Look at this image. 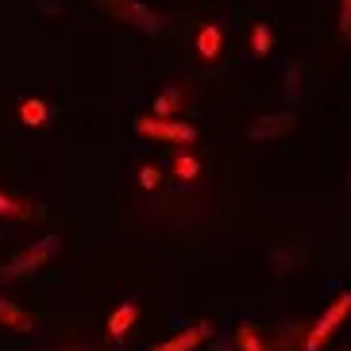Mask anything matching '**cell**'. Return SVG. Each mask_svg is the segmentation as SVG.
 Instances as JSON below:
<instances>
[{"label":"cell","instance_id":"18","mask_svg":"<svg viewBox=\"0 0 351 351\" xmlns=\"http://www.w3.org/2000/svg\"><path fill=\"white\" fill-rule=\"evenodd\" d=\"M32 4H35V8H39V12H51V16H58V12L66 8L62 0H32Z\"/></svg>","mask_w":351,"mask_h":351},{"label":"cell","instance_id":"13","mask_svg":"<svg viewBox=\"0 0 351 351\" xmlns=\"http://www.w3.org/2000/svg\"><path fill=\"white\" fill-rule=\"evenodd\" d=\"M236 343H239V351H267L263 340H258V332L251 328V324H239L236 328Z\"/></svg>","mask_w":351,"mask_h":351},{"label":"cell","instance_id":"9","mask_svg":"<svg viewBox=\"0 0 351 351\" xmlns=\"http://www.w3.org/2000/svg\"><path fill=\"white\" fill-rule=\"evenodd\" d=\"M0 324H4V328H16V332H32L35 320L27 317V313H23L20 305H12V301L0 298Z\"/></svg>","mask_w":351,"mask_h":351},{"label":"cell","instance_id":"5","mask_svg":"<svg viewBox=\"0 0 351 351\" xmlns=\"http://www.w3.org/2000/svg\"><path fill=\"white\" fill-rule=\"evenodd\" d=\"M293 128H298V112H293V108H286V112H267L247 128V139L251 143H270V139L289 135Z\"/></svg>","mask_w":351,"mask_h":351},{"label":"cell","instance_id":"12","mask_svg":"<svg viewBox=\"0 0 351 351\" xmlns=\"http://www.w3.org/2000/svg\"><path fill=\"white\" fill-rule=\"evenodd\" d=\"M251 54L255 58H267L270 54V23H255V32H251Z\"/></svg>","mask_w":351,"mask_h":351},{"label":"cell","instance_id":"16","mask_svg":"<svg viewBox=\"0 0 351 351\" xmlns=\"http://www.w3.org/2000/svg\"><path fill=\"white\" fill-rule=\"evenodd\" d=\"M158 182H162V170H158V166H143V170H139V186L143 189H155Z\"/></svg>","mask_w":351,"mask_h":351},{"label":"cell","instance_id":"4","mask_svg":"<svg viewBox=\"0 0 351 351\" xmlns=\"http://www.w3.org/2000/svg\"><path fill=\"white\" fill-rule=\"evenodd\" d=\"M348 317H351V293H340V298H336L328 309L317 317V324L309 328V336H305V351H320V348H324V340H328V336L340 328Z\"/></svg>","mask_w":351,"mask_h":351},{"label":"cell","instance_id":"6","mask_svg":"<svg viewBox=\"0 0 351 351\" xmlns=\"http://www.w3.org/2000/svg\"><path fill=\"white\" fill-rule=\"evenodd\" d=\"M213 332H217V328L201 320V324H193V328H186V332H174L170 340H162L158 348H151V351H193L197 343H205L208 336H213Z\"/></svg>","mask_w":351,"mask_h":351},{"label":"cell","instance_id":"15","mask_svg":"<svg viewBox=\"0 0 351 351\" xmlns=\"http://www.w3.org/2000/svg\"><path fill=\"white\" fill-rule=\"evenodd\" d=\"M0 217H12V220H23L27 217V208L20 205V201H12L8 193H0Z\"/></svg>","mask_w":351,"mask_h":351},{"label":"cell","instance_id":"10","mask_svg":"<svg viewBox=\"0 0 351 351\" xmlns=\"http://www.w3.org/2000/svg\"><path fill=\"white\" fill-rule=\"evenodd\" d=\"M182 104H186V93H182L178 85H166L162 93L155 97V116H178Z\"/></svg>","mask_w":351,"mask_h":351},{"label":"cell","instance_id":"14","mask_svg":"<svg viewBox=\"0 0 351 351\" xmlns=\"http://www.w3.org/2000/svg\"><path fill=\"white\" fill-rule=\"evenodd\" d=\"M174 174L182 178V182H193V178L201 174V162H197L193 155H178L174 158Z\"/></svg>","mask_w":351,"mask_h":351},{"label":"cell","instance_id":"8","mask_svg":"<svg viewBox=\"0 0 351 351\" xmlns=\"http://www.w3.org/2000/svg\"><path fill=\"white\" fill-rule=\"evenodd\" d=\"M220 47H224V35H220L217 23H208V27H201V32H197V51H201V58H205V62H213V58H217Z\"/></svg>","mask_w":351,"mask_h":351},{"label":"cell","instance_id":"2","mask_svg":"<svg viewBox=\"0 0 351 351\" xmlns=\"http://www.w3.org/2000/svg\"><path fill=\"white\" fill-rule=\"evenodd\" d=\"M135 135L155 139V143H193L197 128L186 124V120H174V116H139L135 120Z\"/></svg>","mask_w":351,"mask_h":351},{"label":"cell","instance_id":"17","mask_svg":"<svg viewBox=\"0 0 351 351\" xmlns=\"http://www.w3.org/2000/svg\"><path fill=\"white\" fill-rule=\"evenodd\" d=\"M340 35H351V0H340Z\"/></svg>","mask_w":351,"mask_h":351},{"label":"cell","instance_id":"7","mask_svg":"<svg viewBox=\"0 0 351 351\" xmlns=\"http://www.w3.org/2000/svg\"><path fill=\"white\" fill-rule=\"evenodd\" d=\"M135 317H139V305H135V301H124V305L108 317V336H112V340H124L128 332H132Z\"/></svg>","mask_w":351,"mask_h":351},{"label":"cell","instance_id":"19","mask_svg":"<svg viewBox=\"0 0 351 351\" xmlns=\"http://www.w3.org/2000/svg\"><path fill=\"white\" fill-rule=\"evenodd\" d=\"M220 351H228V343H220Z\"/></svg>","mask_w":351,"mask_h":351},{"label":"cell","instance_id":"1","mask_svg":"<svg viewBox=\"0 0 351 351\" xmlns=\"http://www.w3.org/2000/svg\"><path fill=\"white\" fill-rule=\"evenodd\" d=\"M97 8L108 12V16H116V20L132 23L135 32L143 35H162V16H158L155 8H147V4H139V0H97Z\"/></svg>","mask_w":351,"mask_h":351},{"label":"cell","instance_id":"3","mask_svg":"<svg viewBox=\"0 0 351 351\" xmlns=\"http://www.w3.org/2000/svg\"><path fill=\"white\" fill-rule=\"evenodd\" d=\"M58 247H62V236H43L35 247L20 251V255L12 258L8 267L0 270V282H16V278H27V274H35V270H39Z\"/></svg>","mask_w":351,"mask_h":351},{"label":"cell","instance_id":"11","mask_svg":"<svg viewBox=\"0 0 351 351\" xmlns=\"http://www.w3.org/2000/svg\"><path fill=\"white\" fill-rule=\"evenodd\" d=\"M47 116H51V104L47 101H23L20 104V120L27 128H43L47 124Z\"/></svg>","mask_w":351,"mask_h":351}]
</instances>
